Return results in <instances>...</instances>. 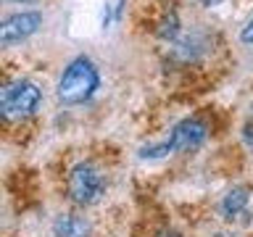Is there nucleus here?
I'll list each match as a JSON object with an SVG mask.
<instances>
[{
    "mask_svg": "<svg viewBox=\"0 0 253 237\" xmlns=\"http://www.w3.org/2000/svg\"><path fill=\"white\" fill-rule=\"evenodd\" d=\"M98 87H100L98 66L87 55H79L63 69L58 79V98L66 106H79V103L90 100Z\"/></svg>",
    "mask_w": 253,
    "mask_h": 237,
    "instance_id": "obj_1",
    "label": "nucleus"
},
{
    "mask_svg": "<svg viewBox=\"0 0 253 237\" xmlns=\"http://www.w3.org/2000/svg\"><path fill=\"white\" fill-rule=\"evenodd\" d=\"M42 92L35 82L29 79H16V82L5 84L0 92V111L5 118H27L40 108Z\"/></svg>",
    "mask_w": 253,
    "mask_h": 237,
    "instance_id": "obj_2",
    "label": "nucleus"
},
{
    "mask_svg": "<svg viewBox=\"0 0 253 237\" xmlns=\"http://www.w3.org/2000/svg\"><path fill=\"white\" fill-rule=\"evenodd\" d=\"M103 190H106V182H103V174L95 169L92 163H77L74 169L69 171V198L79 205H92L100 200Z\"/></svg>",
    "mask_w": 253,
    "mask_h": 237,
    "instance_id": "obj_3",
    "label": "nucleus"
},
{
    "mask_svg": "<svg viewBox=\"0 0 253 237\" xmlns=\"http://www.w3.org/2000/svg\"><path fill=\"white\" fill-rule=\"evenodd\" d=\"M40 27H42V13H37V11H21V13L8 16V19H3V24H0V45L11 47L16 42H24V40H29Z\"/></svg>",
    "mask_w": 253,
    "mask_h": 237,
    "instance_id": "obj_4",
    "label": "nucleus"
},
{
    "mask_svg": "<svg viewBox=\"0 0 253 237\" xmlns=\"http://www.w3.org/2000/svg\"><path fill=\"white\" fill-rule=\"evenodd\" d=\"M209 134V126H206L201 118H182V121L171 129L169 134V148L171 153H185V150H195Z\"/></svg>",
    "mask_w": 253,
    "mask_h": 237,
    "instance_id": "obj_5",
    "label": "nucleus"
},
{
    "mask_svg": "<svg viewBox=\"0 0 253 237\" xmlns=\"http://www.w3.org/2000/svg\"><path fill=\"white\" fill-rule=\"evenodd\" d=\"M53 235L55 237H87L90 235V224L82 216H74V213H61L53 221Z\"/></svg>",
    "mask_w": 253,
    "mask_h": 237,
    "instance_id": "obj_6",
    "label": "nucleus"
},
{
    "mask_svg": "<svg viewBox=\"0 0 253 237\" xmlns=\"http://www.w3.org/2000/svg\"><path fill=\"white\" fill-rule=\"evenodd\" d=\"M245 205H248V190L245 187H232L224 195V200H221V213H224L227 219H235L240 211H245Z\"/></svg>",
    "mask_w": 253,
    "mask_h": 237,
    "instance_id": "obj_7",
    "label": "nucleus"
},
{
    "mask_svg": "<svg viewBox=\"0 0 253 237\" xmlns=\"http://www.w3.org/2000/svg\"><path fill=\"white\" fill-rule=\"evenodd\" d=\"M156 35L161 37V40H174L179 35V16L177 11H169V13H164V19L158 21V29H156Z\"/></svg>",
    "mask_w": 253,
    "mask_h": 237,
    "instance_id": "obj_8",
    "label": "nucleus"
},
{
    "mask_svg": "<svg viewBox=\"0 0 253 237\" xmlns=\"http://www.w3.org/2000/svg\"><path fill=\"white\" fill-rule=\"evenodd\" d=\"M240 40H243V42H248V45L253 42V16L245 21V27H243V32H240Z\"/></svg>",
    "mask_w": 253,
    "mask_h": 237,
    "instance_id": "obj_9",
    "label": "nucleus"
},
{
    "mask_svg": "<svg viewBox=\"0 0 253 237\" xmlns=\"http://www.w3.org/2000/svg\"><path fill=\"white\" fill-rule=\"evenodd\" d=\"M201 3H203L206 8H211V5H219V3H221V0H201Z\"/></svg>",
    "mask_w": 253,
    "mask_h": 237,
    "instance_id": "obj_10",
    "label": "nucleus"
}]
</instances>
